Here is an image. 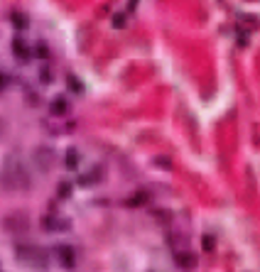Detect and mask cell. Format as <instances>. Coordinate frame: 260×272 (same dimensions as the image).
<instances>
[{
    "label": "cell",
    "mask_w": 260,
    "mask_h": 272,
    "mask_svg": "<svg viewBox=\"0 0 260 272\" xmlns=\"http://www.w3.org/2000/svg\"><path fill=\"white\" fill-rule=\"evenodd\" d=\"M15 52L20 54V59H27V49H25V44H22V39H15Z\"/></svg>",
    "instance_id": "6da1fadb"
},
{
    "label": "cell",
    "mask_w": 260,
    "mask_h": 272,
    "mask_svg": "<svg viewBox=\"0 0 260 272\" xmlns=\"http://www.w3.org/2000/svg\"><path fill=\"white\" fill-rule=\"evenodd\" d=\"M3 81H5V76H3V74H0V86H3Z\"/></svg>",
    "instance_id": "7a4b0ae2"
}]
</instances>
